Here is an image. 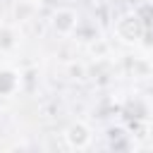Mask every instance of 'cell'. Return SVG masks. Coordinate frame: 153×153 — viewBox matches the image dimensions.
<instances>
[{
  "label": "cell",
  "mask_w": 153,
  "mask_h": 153,
  "mask_svg": "<svg viewBox=\"0 0 153 153\" xmlns=\"http://www.w3.org/2000/svg\"><path fill=\"white\" fill-rule=\"evenodd\" d=\"M55 29L57 31H62V33H69L74 26H76V14L72 12V10H60V12H55Z\"/></svg>",
  "instance_id": "2"
},
{
  "label": "cell",
  "mask_w": 153,
  "mask_h": 153,
  "mask_svg": "<svg viewBox=\"0 0 153 153\" xmlns=\"http://www.w3.org/2000/svg\"><path fill=\"white\" fill-rule=\"evenodd\" d=\"M65 136H67L69 146H74V148H84V146L91 143V131H88V127L81 124V122H79V124H72Z\"/></svg>",
  "instance_id": "1"
}]
</instances>
